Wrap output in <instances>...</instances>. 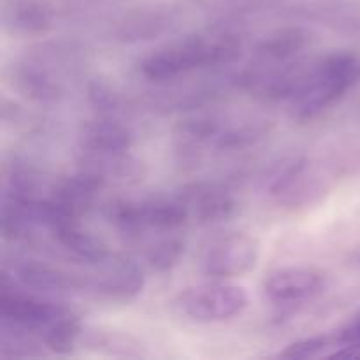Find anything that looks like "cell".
<instances>
[{
	"mask_svg": "<svg viewBox=\"0 0 360 360\" xmlns=\"http://www.w3.org/2000/svg\"><path fill=\"white\" fill-rule=\"evenodd\" d=\"M271 197L285 210H301L320 202L330 192V164L297 158L269 179Z\"/></svg>",
	"mask_w": 360,
	"mask_h": 360,
	"instance_id": "obj_5",
	"label": "cell"
},
{
	"mask_svg": "<svg viewBox=\"0 0 360 360\" xmlns=\"http://www.w3.org/2000/svg\"><path fill=\"white\" fill-rule=\"evenodd\" d=\"M136 143V134L122 120L104 115L83 127L79 136V153L108 155L127 153Z\"/></svg>",
	"mask_w": 360,
	"mask_h": 360,
	"instance_id": "obj_12",
	"label": "cell"
},
{
	"mask_svg": "<svg viewBox=\"0 0 360 360\" xmlns=\"http://www.w3.org/2000/svg\"><path fill=\"white\" fill-rule=\"evenodd\" d=\"M188 225H217L234 217L238 210L236 197L227 186L220 183L197 181L185 185L176 192Z\"/></svg>",
	"mask_w": 360,
	"mask_h": 360,
	"instance_id": "obj_10",
	"label": "cell"
},
{
	"mask_svg": "<svg viewBox=\"0 0 360 360\" xmlns=\"http://www.w3.org/2000/svg\"><path fill=\"white\" fill-rule=\"evenodd\" d=\"M333 345V338L329 336H315L306 338V340L292 343L280 354L281 359H316L326 355Z\"/></svg>",
	"mask_w": 360,
	"mask_h": 360,
	"instance_id": "obj_18",
	"label": "cell"
},
{
	"mask_svg": "<svg viewBox=\"0 0 360 360\" xmlns=\"http://www.w3.org/2000/svg\"><path fill=\"white\" fill-rule=\"evenodd\" d=\"M354 260H355V262H357V264H360V250L354 255Z\"/></svg>",
	"mask_w": 360,
	"mask_h": 360,
	"instance_id": "obj_19",
	"label": "cell"
},
{
	"mask_svg": "<svg viewBox=\"0 0 360 360\" xmlns=\"http://www.w3.org/2000/svg\"><path fill=\"white\" fill-rule=\"evenodd\" d=\"M360 83V55L334 51L308 62L301 84L290 98L292 116L308 122L340 102Z\"/></svg>",
	"mask_w": 360,
	"mask_h": 360,
	"instance_id": "obj_4",
	"label": "cell"
},
{
	"mask_svg": "<svg viewBox=\"0 0 360 360\" xmlns=\"http://www.w3.org/2000/svg\"><path fill=\"white\" fill-rule=\"evenodd\" d=\"M267 118L246 112H197L174 129V148L179 162L197 165L211 155L245 151L269 134Z\"/></svg>",
	"mask_w": 360,
	"mask_h": 360,
	"instance_id": "obj_1",
	"label": "cell"
},
{
	"mask_svg": "<svg viewBox=\"0 0 360 360\" xmlns=\"http://www.w3.org/2000/svg\"><path fill=\"white\" fill-rule=\"evenodd\" d=\"M6 32L21 37L46 34L51 27V14L46 7L34 2H21L4 13Z\"/></svg>",
	"mask_w": 360,
	"mask_h": 360,
	"instance_id": "obj_14",
	"label": "cell"
},
{
	"mask_svg": "<svg viewBox=\"0 0 360 360\" xmlns=\"http://www.w3.org/2000/svg\"><path fill=\"white\" fill-rule=\"evenodd\" d=\"M79 345H84L101 354L115 355V357H141L143 355V348L132 336L116 333V330L83 329Z\"/></svg>",
	"mask_w": 360,
	"mask_h": 360,
	"instance_id": "obj_16",
	"label": "cell"
},
{
	"mask_svg": "<svg viewBox=\"0 0 360 360\" xmlns=\"http://www.w3.org/2000/svg\"><path fill=\"white\" fill-rule=\"evenodd\" d=\"M185 239L179 238L178 232L151 236L143 246L144 264L157 273L171 271L185 255Z\"/></svg>",
	"mask_w": 360,
	"mask_h": 360,
	"instance_id": "obj_15",
	"label": "cell"
},
{
	"mask_svg": "<svg viewBox=\"0 0 360 360\" xmlns=\"http://www.w3.org/2000/svg\"><path fill=\"white\" fill-rule=\"evenodd\" d=\"M171 28V18L157 16V14H144L125 21L115 30V35L122 42H139L157 39Z\"/></svg>",
	"mask_w": 360,
	"mask_h": 360,
	"instance_id": "obj_17",
	"label": "cell"
},
{
	"mask_svg": "<svg viewBox=\"0 0 360 360\" xmlns=\"http://www.w3.org/2000/svg\"><path fill=\"white\" fill-rule=\"evenodd\" d=\"M313 42V34L304 27H283L267 34L255 48V62L288 63L299 56Z\"/></svg>",
	"mask_w": 360,
	"mask_h": 360,
	"instance_id": "obj_13",
	"label": "cell"
},
{
	"mask_svg": "<svg viewBox=\"0 0 360 360\" xmlns=\"http://www.w3.org/2000/svg\"><path fill=\"white\" fill-rule=\"evenodd\" d=\"M248 302V294L243 287L213 280L181 292L176 299V308L192 322L221 323L241 315Z\"/></svg>",
	"mask_w": 360,
	"mask_h": 360,
	"instance_id": "obj_7",
	"label": "cell"
},
{
	"mask_svg": "<svg viewBox=\"0 0 360 360\" xmlns=\"http://www.w3.org/2000/svg\"><path fill=\"white\" fill-rule=\"evenodd\" d=\"M144 288V273L132 260L111 259L95 266L94 299L112 304L136 301Z\"/></svg>",
	"mask_w": 360,
	"mask_h": 360,
	"instance_id": "obj_11",
	"label": "cell"
},
{
	"mask_svg": "<svg viewBox=\"0 0 360 360\" xmlns=\"http://www.w3.org/2000/svg\"><path fill=\"white\" fill-rule=\"evenodd\" d=\"M245 42L236 30H207L174 39L139 60V72L153 83H169L197 70L232 65L243 56Z\"/></svg>",
	"mask_w": 360,
	"mask_h": 360,
	"instance_id": "obj_2",
	"label": "cell"
},
{
	"mask_svg": "<svg viewBox=\"0 0 360 360\" xmlns=\"http://www.w3.org/2000/svg\"><path fill=\"white\" fill-rule=\"evenodd\" d=\"M260 246L246 232H229L218 236L206 246L200 269L211 280H232L248 274L259 264Z\"/></svg>",
	"mask_w": 360,
	"mask_h": 360,
	"instance_id": "obj_8",
	"label": "cell"
},
{
	"mask_svg": "<svg viewBox=\"0 0 360 360\" xmlns=\"http://www.w3.org/2000/svg\"><path fill=\"white\" fill-rule=\"evenodd\" d=\"M60 46H39L14 67V84L28 98L41 104L58 102L65 94L63 69L70 55Z\"/></svg>",
	"mask_w": 360,
	"mask_h": 360,
	"instance_id": "obj_6",
	"label": "cell"
},
{
	"mask_svg": "<svg viewBox=\"0 0 360 360\" xmlns=\"http://www.w3.org/2000/svg\"><path fill=\"white\" fill-rule=\"evenodd\" d=\"M329 287V274L316 267L290 266L264 278L262 294L274 306H297L313 301Z\"/></svg>",
	"mask_w": 360,
	"mask_h": 360,
	"instance_id": "obj_9",
	"label": "cell"
},
{
	"mask_svg": "<svg viewBox=\"0 0 360 360\" xmlns=\"http://www.w3.org/2000/svg\"><path fill=\"white\" fill-rule=\"evenodd\" d=\"M0 319L2 327L21 330L60 355L79 347L84 329L72 308L9 287L6 280H2L0 292Z\"/></svg>",
	"mask_w": 360,
	"mask_h": 360,
	"instance_id": "obj_3",
	"label": "cell"
}]
</instances>
